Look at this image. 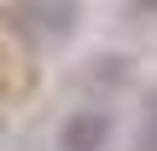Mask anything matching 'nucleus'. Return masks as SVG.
<instances>
[{
  "instance_id": "nucleus-2",
  "label": "nucleus",
  "mask_w": 157,
  "mask_h": 151,
  "mask_svg": "<svg viewBox=\"0 0 157 151\" xmlns=\"http://www.w3.org/2000/svg\"><path fill=\"white\" fill-rule=\"evenodd\" d=\"M111 140V116L105 111H70L58 128V151H105Z\"/></svg>"
},
{
  "instance_id": "nucleus-1",
  "label": "nucleus",
  "mask_w": 157,
  "mask_h": 151,
  "mask_svg": "<svg viewBox=\"0 0 157 151\" xmlns=\"http://www.w3.org/2000/svg\"><path fill=\"white\" fill-rule=\"evenodd\" d=\"M12 23H17V35L52 47V41H64V35L76 29V0H17Z\"/></svg>"
},
{
  "instance_id": "nucleus-4",
  "label": "nucleus",
  "mask_w": 157,
  "mask_h": 151,
  "mask_svg": "<svg viewBox=\"0 0 157 151\" xmlns=\"http://www.w3.org/2000/svg\"><path fill=\"white\" fill-rule=\"evenodd\" d=\"M134 6H146V12H157V0H134Z\"/></svg>"
},
{
  "instance_id": "nucleus-3",
  "label": "nucleus",
  "mask_w": 157,
  "mask_h": 151,
  "mask_svg": "<svg viewBox=\"0 0 157 151\" xmlns=\"http://www.w3.org/2000/svg\"><path fill=\"white\" fill-rule=\"evenodd\" d=\"M140 151H157V87L146 93V122H140Z\"/></svg>"
}]
</instances>
